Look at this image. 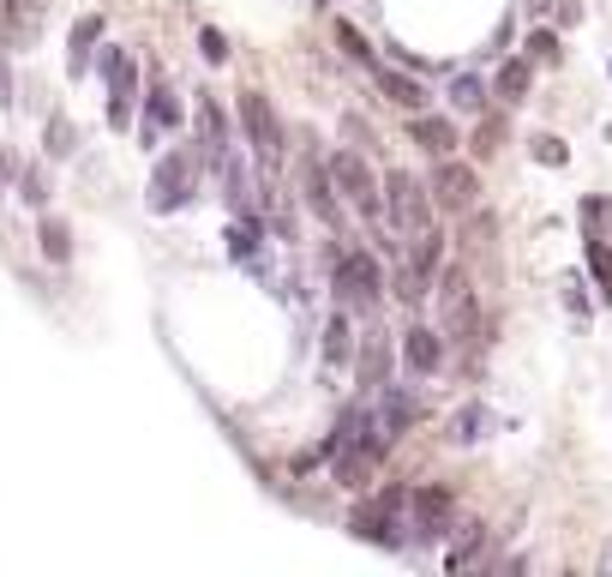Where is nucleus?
I'll return each instance as SVG.
<instances>
[{"instance_id": "obj_28", "label": "nucleus", "mask_w": 612, "mask_h": 577, "mask_svg": "<svg viewBox=\"0 0 612 577\" xmlns=\"http://www.w3.org/2000/svg\"><path fill=\"white\" fill-rule=\"evenodd\" d=\"M42 145H49V157H54V162L79 151V127H72V115H61V109H54L49 121H42Z\"/></svg>"}, {"instance_id": "obj_26", "label": "nucleus", "mask_w": 612, "mask_h": 577, "mask_svg": "<svg viewBox=\"0 0 612 577\" xmlns=\"http://www.w3.org/2000/svg\"><path fill=\"white\" fill-rule=\"evenodd\" d=\"M37 247H42V259H49V265H67L72 259V223H67V217H54V211H42Z\"/></svg>"}, {"instance_id": "obj_16", "label": "nucleus", "mask_w": 612, "mask_h": 577, "mask_svg": "<svg viewBox=\"0 0 612 577\" xmlns=\"http://www.w3.org/2000/svg\"><path fill=\"white\" fill-rule=\"evenodd\" d=\"M199 151H204V162H211V169L234 151V121L222 115L217 97H199Z\"/></svg>"}, {"instance_id": "obj_17", "label": "nucleus", "mask_w": 612, "mask_h": 577, "mask_svg": "<svg viewBox=\"0 0 612 577\" xmlns=\"http://www.w3.org/2000/svg\"><path fill=\"white\" fill-rule=\"evenodd\" d=\"M372 84H379V97L391 102V109H402V115H421L427 109V84L414 79V72H397V67H372Z\"/></svg>"}, {"instance_id": "obj_11", "label": "nucleus", "mask_w": 612, "mask_h": 577, "mask_svg": "<svg viewBox=\"0 0 612 577\" xmlns=\"http://www.w3.org/2000/svg\"><path fill=\"white\" fill-rule=\"evenodd\" d=\"M181 127H187V109H181V97H174V84H169V79H151V84H144L139 139H144V145H151V151H157V145L169 139V132H181Z\"/></svg>"}, {"instance_id": "obj_38", "label": "nucleus", "mask_w": 612, "mask_h": 577, "mask_svg": "<svg viewBox=\"0 0 612 577\" xmlns=\"http://www.w3.org/2000/svg\"><path fill=\"white\" fill-rule=\"evenodd\" d=\"M582 223H589V229H606V223H612V199L589 192V199H582Z\"/></svg>"}, {"instance_id": "obj_34", "label": "nucleus", "mask_w": 612, "mask_h": 577, "mask_svg": "<svg viewBox=\"0 0 612 577\" xmlns=\"http://www.w3.org/2000/svg\"><path fill=\"white\" fill-rule=\"evenodd\" d=\"M522 49H529L534 67H559V61H564V42H559V31H546V24H541V31H529V42H522Z\"/></svg>"}, {"instance_id": "obj_30", "label": "nucleus", "mask_w": 612, "mask_h": 577, "mask_svg": "<svg viewBox=\"0 0 612 577\" xmlns=\"http://www.w3.org/2000/svg\"><path fill=\"white\" fill-rule=\"evenodd\" d=\"M444 97H451V109H457V115H481V109H486V84L474 79V72H457Z\"/></svg>"}, {"instance_id": "obj_14", "label": "nucleus", "mask_w": 612, "mask_h": 577, "mask_svg": "<svg viewBox=\"0 0 612 577\" xmlns=\"http://www.w3.org/2000/svg\"><path fill=\"white\" fill-rule=\"evenodd\" d=\"M102 42H109V19H102V12H84V19L67 31V72H72V79H84V72L97 67Z\"/></svg>"}, {"instance_id": "obj_31", "label": "nucleus", "mask_w": 612, "mask_h": 577, "mask_svg": "<svg viewBox=\"0 0 612 577\" xmlns=\"http://www.w3.org/2000/svg\"><path fill=\"white\" fill-rule=\"evenodd\" d=\"M337 49L349 54L354 67H367V72L379 67V54H372V42L361 37V24H349V19H337Z\"/></svg>"}, {"instance_id": "obj_42", "label": "nucleus", "mask_w": 612, "mask_h": 577, "mask_svg": "<svg viewBox=\"0 0 612 577\" xmlns=\"http://www.w3.org/2000/svg\"><path fill=\"white\" fill-rule=\"evenodd\" d=\"M0 102H12V79H7V67H0Z\"/></svg>"}, {"instance_id": "obj_13", "label": "nucleus", "mask_w": 612, "mask_h": 577, "mask_svg": "<svg viewBox=\"0 0 612 577\" xmlns=\"http://www.w3.org/2000/svg\"><path fill=\"white\" fill-rule=\"evenodd\" d=\"M301 187H307V211L319 217L324 229H342V199H337V181H331V162L307 157V169H301Z\"/></svg>"}, {"instance_id": "obj_7", "label": "nucleus", "mask_w": 612, "mask_h": 577, "mask_svg": "<svg viewBox=\"0 0 612 577\" xmlns=\"http://www.w3.org/2000/svg\"><path fill=\"white\" fill-rule=\"evenodd\" d=\"M439 331L444 337H481V301H474V283L462 265H451V271L439 277Z\"/></svg>"}, {"instance_id": "obj_24", "label": "nucleus", "mask_w": 612, "mask_h": 577, "mask_svg": "<svg viewBox=\"0 0 612 577\" xmlns=\"http://www.w3.org/2000/svg\"><path fill=\"white\" fill-rule=\"evenodd\" d=\"M222 241H229V259H241V265H259V247H264V217H259V211L234 217Z\"/></svg>"}, {"instance_id": "obj_19", "label": "nucleus", "mask_w": 612, "mask_h": 577, "mask_svg": "<svg viewBox=\"0 0 612 577\" xmlns=\"http://www.w3.org/2000/svg\"><path fill=\"white\" fill-rule=\"evenodd\" d=\"M379 421H384V434L402 439L414 421H421V397L409 391V385H384L379 391Z\"/></svg>"}, {"instance_id": "obj_9", "label": "nucleus", "mask_w": 612, "mask_h": 577, "mask_svg": "<svg viewBox=\"0 0 612 577\" xmlns=\"http://www.w3.org/2000/svg\"><path fill=\"white\" fill-rule=\"evenodd\" d=\"M427 187H432V205L451 211V217L474 211V199H481V175H474V162H457V157H439V169H432Z\"/></svg>"}, {"instance_id": "obj_35", "label": "nucleus", "mask_w": 612, "mask_h": 577, "mask_svg": "<svg viewBox=\"0 0 612 577\" xmlns=\"http://www.w3.org/2000/svg\"><path fill=\"white\" fill-rule=\"evenodd\" d=\"M529 157L546 162V169H564V162H571V145H564L559 132H541V139H529Z\"/></svg>"}, {"instance_id": "obj_8", "label": "nucleus", "mask_w": 612, "mask_h": 577, "mask_svg": "<svg viewBox=\"0 0 612 577\" xmlns=\"http://www.w3.org/2000/svg\"><path fill=\"white\" fill-rule=\"evenodd\" d=\"M241 132H247L252 157H259V169H277L282 162V121H277L264 91H241Z\"/></svg>"}, {"instance_id": "obj_4", "label": "nucleus", "mask_w": 612, "mask_h": 577, "mask_svg": "<svg viewBox=\"0 0 612 577\" xmlns=\"http://www.w3.org/2000/svg\"><path fill=\"white\" fill-rule=\"evenodd\" d=\"M97 67H102V79H109V127L114 132H127L132 121H139V61H132L127 49H114V42H102L97 49Z\"/></svg>"}, {"instance_id": "obj_33", "label": "nucleus", "mask_w": 612, "mask_h": 577, "mask_svg": "<svg viewBox=\"0 0 612 577\" xmlns=\"http://www.w3.org/2000/svg\"><path fill=\"white\" fill-rule=\"evenodd\" d=\"M12 192H19L24 205H37V211H49V175H42V162H24L19 187H12Z\"/></svg>"}, {"instance_id": "obj_25", "label": "nucleus", "mask_w": 612, "mask_h": 577, "mask_svg": "<svg viewBox=\"0 0 612 577\" xmlns=\"http://www.w3.org/2000/svg\"><path fill=\"white\" fill-rule=\"evenodd\" d=\"M349 361H354V319H349V307H337L324 319V367H349Z\"/></svg>"}, {"instance_id": "obj_20", "label": "nucleus", "mask_w": 612, "mask_h": 577, "mask_svg": "<svg viewBox=\"0 0 612 577\" xmlns=\"http://www.w3.org/2000/svg\"><path fill=\"white\" fill-rule=\"evenodd\" d=\"M492 427H499V416H492L486 404H462L457 416L444 421V439H451V446H481Z\"/></svg>"}, {"instance_id": "obj_32", "label": "nucleus", "mask_w": 612, "mask_h": 577, "mask_svg": "<svg viewBox=\"0 0 612 577\" xmlns=\"http://www.w3.org/2000/svg\"><path fill=\"white\" fill-rule=\"evenodd\" d=\"M481 547H486V524H462V541L444 554V566H451V571H469L474 559H481Z\"/></svg>"}, {"instance_id": "obj_5", "label": "nucleus", "mask_w": 612, "mask_h": 577, "mask_svg": "<svg viewBox=\"0 0 612 577\" xmlns=\"http://www.w3.org/2000/svg\"><path fill=\"white\" fill-rule=\"evenodd\" d=\"M432 187L427 181H414L409 169H391L384 175V217H391V229H402V235H421V229H432Z\"/></svg>"}, {"instance_id": "obj_1", "label": "nucleus", "mask_w": 612, "mask_h": 577, "mask_svg": "<svg viewBox=\"0 0 612 577\" xmlns=\"http://www.w3.org/2000/svg\"><path fill=\"white\" fill-rule=\"evenodd\" d=\"M199 175H204L199 145H174V151H162L157 169H151V187H144V205H151L157 217L187 211V205L199 199Z\"/></svg>"}, {"instance_id": "obj_10", "label": "nucleus", "mask_w": 612, "mask_h": 577, "mask_svg": "<svg viewBox=\"0 0 612 577\" xmlns=\"http://www.w3.org/2000/svg\"><path fill=\"white\" fill-rule=\"evenodd\" d=\"M451 511H457V494H451V487H439V481L409 487V529H414V541L451 536Z\"/></svg>"}, {"instance_id": "obj_39", "label": "nucleus", "mask_w": 612, "mask_h": 577, "mask_svg": "<svg viewBox=\"0 0 612 577\" xmlns=\"http://www.w3.org/2000/svg\"><path fill=\"white\" fill-rule=\"evenodd\" d=\"M564 307H571L576 319H589L594 307H589V295H582V277H564Z\"/></svg>"}, {"instance_id": "obj_41", "label": "nucleus", "mask_w": 612, "mask_h": 577, "mask_svg": "<svg viewBox=\"0 0 612 577\" xmlns=\"http://www.w3.org/2000/svg\"><path fill=\"white\" fill-rule=\"evenodd\" d=\"M516 7H522V12H534V19H541V12L552 7V0H516Z\"/></svg>"}, {"instance_id": "obj_36", "label": "nucleus", "mask_w": 612, "mask_h": 577, "mask_svg": "<svg viewBox=\"0 0 612 577\" xmlns=\"http://www.w3.org/2000/svg\"><path fill=\"white\" fill-rule=\"evenodd\" d=\"M499 145H504V115H486L474 127V157H499Z\"/></svg>"}, {"instance_id": "obj_6", "label": "nucleus", "mask_w": 612, "mask_h": 577, "mask_svg": "<svg viewBox=\"0 0 612 577\" xmlns=\"http://www.w3.org/2000/svg\"><path fill=\"white\" fill-rule=\"evenodd\" d=\"M331 181H337L342 199L367 217V223H379V217H384V175H372V162L361 151H337L331 157Z\"/></svg>"}, {"instance_id": "obj_15", "label": "nucleus", "mask_w": 612, "mask_h": 577, "mask_svg": "<svg viewBox=\"0 0 612 577\" xmlns=\"http://www.w3.org/2000/svg\"><path fill=\"white\" fill-rule=\"evenodd\" d=\"M402 367H409L414 379H432L444 367V331H432V325H409L402 331Z\"/></svg>"}, {"instance_id": "obj_27", "label": "nucleus", "mask_w": 612, "mask_h": 577, "mask_svg": "<svg viewBox=\"0 0 612 577\" xmlns=\"http://www.w3.org/2000/svg\"><path fill=\"white\" fill-rule=\"evenodd\" d=\"M582 259H589V271H594V289H601V301L612 307V247H606L601 229L582 235Z\"/></svg>"}, {"instance_id": "obj_43", "label": "nucleus", "mask_w": 612, "mask_h": 577, "mask_svg": "<svg viewBox=\"0 0 612 577\" xmlns=\"http://www.w3.org/2000/svg\"><path fill=\"white\" fill-rule=\"evenodd\" d=\"M312 7H337V0H312Z\"/></svg>"}, {"instance_id": "obj_22", "label": "nucleus", "mask_w": 612, "mask_h": 577, "mask_svg": "<svg viewBox=\"0 0 612 577\" xmlns=\"http://www.w3.org/2000/svg\"><path fill=\"white\" fill-rule=\"evenodd\" d=\"M354 374H361V391H384L391 385V344L379 331L367 337V349L354 355Z\"/></svg>"}, {"instance_id": "obj_2", "label": "nucleus", "mask_w": 612, "mask_h": 577, "mask_svg": "<svg viewBox=\"0 0 612 577\" xmlns=\"http://www.w3.org/2000/svg\"><path fill=\"white\" fill-rule=\"evenodd\" d=\"M331 289H337V307H349V314H372V307L384 301V265H379V253H367V247H342V253H331Z\"/></svg>"}, {"instance_id": "obj_12", "label": "nucleus", "mask_w": 612, "mask_h": 577, "mask_svg": "<svg viewBox=\"0 0 612 577\" xmlns=\"http://www.w3.org/2000/svg\"><path fill=\"white\" fill-rule=\"evenodd\" d=\"M42 19H49V0H0V42H7V54L37 49Z\"/></svg>"}, {"instance_id": "obj_29", "label": "nucleus", "mask_w": 612, "mask_h": 577, "mask_svg": "<svg viewBox=\"0 0 612 577\" xmlns=\"http://www.w3.org/2000/svg\"><path fill=\"white\" fill-rule=\"evenodd\" d=\"M409 265H414L421 277H439V265H444V235H439V229H421V235H414Z\"/></svg>"}, {"instance_id": "obj_23", "label": "nucleus", "mask_w": 612, "mask_h": 577, "mask_svg": "<svg viewBox=\"0 0 612 577\" xmlns=\"http://www.w3.org/2000/svg\"><path fill=\"white\" fill-rule=\"evenodd\" d=\"M529 84H534V61H529V54H516V61L499 67V79H492V97H499L504 109H516V102H529Z\"/></svg>"}, {"instance_id": "obj_21", "label": "nucleus", "mask_w": 612, "mask_h": 577, "mask_svg": "<svg viewBox=\"0 0 612 577\" xmlns=\"http://www.w3.org/2000/svg\"><path fill=\"white\" fill-rule=\"evenodd\" d=\"M217 181H222V199H229V211L247 217V211H252V175H247L241 151H229V157L217 162Z\"/></svg>"}, {"instance_id": "obj_40", "label": "nucleus", "mask_w": 612, "mask_h": 577, "mask_svg": "<svg viewBox=\"0 0 612 577\" xmlns=\"http://www.w3.org/2000/svg\"><path fill=\"white\" fill-rule=\"evenodd\" d=\"M12 187H19V162H12V151L0 145V199H7Z\"/></svg>"}, {"instance_id": "obj_18", "label": "nucleus", "mask_w": 612, "mask_h": 577, "mask_svg": "<svg viewBox=\"0 0 612 577\" xmlns=\"http://www.w3.org/2000/svg\"><path fill=\"white\" fill-rule=\"evenodd\" d=\"M409 139L421 145L427 157H457V145H462V132H457V121H444V115H409Z\"/></svg>"}, {"instance_id": "obj_37", "label": "nucleus", "mask_w": 612, "mask_h": 577, "mask_svg": "<svg viewBox=\"0 0 612 577\" xmlns=\"http://www.w3.org/2000/svg\"><path fill=\"white\" fill-rule=\"evenodd\" d=\"M199 54H204L211 67H222V61H229V37H222L217 24H204V31H199Z\"/></svg>"}, {"instance_id": "obj_3", "label": "nucleus", "mask_w": 612, "mask_h": 577, "mask_svg": "<svg viewBox=\"0 0 612 577\" xmlns=\"http://www.w3.org/2000/svg\"><path fill=\"white\" fill-rule=\"evenodd\" d=\"M402 529H409V487H379L372 499L349 511V536L372 541V547H402Z\"/></svg>"}]
</instances>
